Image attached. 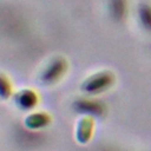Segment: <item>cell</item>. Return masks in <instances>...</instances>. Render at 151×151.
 Segmentation results:
<instances>
[{
    "label": "cell",
    "instance_id": "cell-1",
    "mask_svg": "<svg viewBox=\"0 0 151 151\" xmlns=\"http://www.w3.org/2000/svg\"><path fill=\"white\" fill-rule=\"evenodd\" d=\"M113 83V77L111 73L107 72H101V73H97L93 74L92 77H90L83 85V90L87 93L91 94H97L100 93L103 91H105L106 88H109Z\"/></svg>",
    "mask_w": 151,
    "mask_h": 151
},
{
    "label": "cell",
    "instance_id": "cell-2",
    "mask_svg": "<svg viewBox=\"0 0 151 151\" xmlns=\"http://www.w3.org/2000/svg\"><path fill=\"white\" fill-rule=\"evenodd\" d=\"M66 68H67V65L64 59L61 58L53 59L48 64V66L45 68V71L42 72V76H41L42 81L46 84H53L58 81L65 73Z\"/></svg>",
    "mask_w": 151,
    "mask_h": 151
},
{
    "label": "cell",
    "instance_id": "cell-3",
    "mask_svg": "<svg viewBox=\"0 0 151 151\" xmlns=\"http://www.w3.org/2000/svg\"><path fill=\"white\" fill-rule=\"evenodd\" d=\"M74 107L77 111L79 112H85L88 114H96V116H100L104 111V106L101 105V103L99 101H91V100H78L77 103H74Z\"/></svg>",
    "mask_w": 151,
    "mask_h": 151
},
{
    "label": "cell",
    "instance_id": "cell-4",
    "mask_svg": "<svg viewBox=\"0 0 151 151\" xmlns=\"http://www.w3.org/2000/svg\"><path fill=\"white\" fill-rule=\"evenodd\" d=\"M37 96L33 91L31 90H24L17 96V103L22 107V109H31L37 104Z\"/></svg>",
    "mask_w": 151,
    "mask_h": 151
},
{
    "label": "cell",
    "instance_id": "cell-5",
    "mask_svg": "<svg viewBox=\"0 0 151 151\" xmlns=\"http://www.w3.org/2000/svg\"><path fill=\"white\" fill-rule=\"evenodd\" d=\"M47 117L42 113H38V114H33L29 118H27V125H29L33 129H37V127H40V126H44L47 124Z\"/></svg>",
    "mask_w": 151,
    "mask_h": 151
},
{
    "label": "cell",
    "instance_id": "cell-6",
    "mask_svg": "<svg viewBox=\"0 0 151 151\" xmlns=\"http://www.w3.org/2000/svg\"><path fill=\"white\" fill-rule=\"evenodd\" d=\"M11 93V83L8 79L0 74V96L7 97Z\"/></svg>",
    "mask_w": 151,
    "mask_h": 151
}]
</instances>
